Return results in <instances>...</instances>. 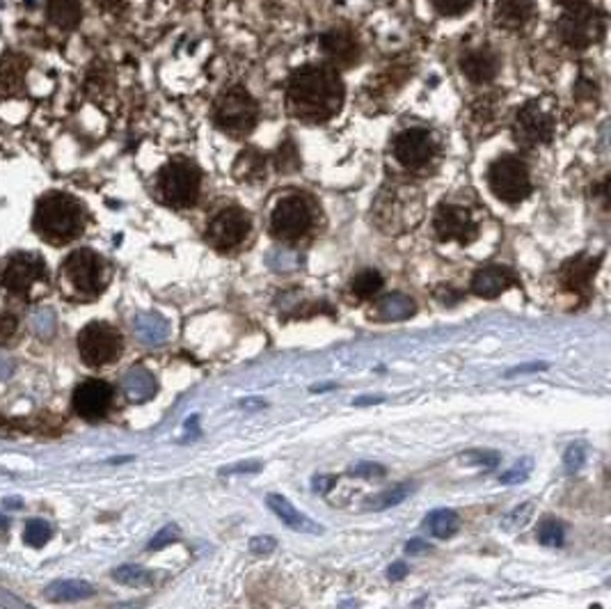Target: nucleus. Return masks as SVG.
<instances>
[{"mask_svg": "<svg viewBox=\"0 0 611 609\" xmlns=\"http://www.w3.org/2000/svg\"><path fill=\"white\" fill-rule=\"evenodd\" d=\"M289 110L303 122H328L343 106V80L333 67L307 64L294 71L287 88Z\"/></svg>", "mask_w": 611, "mask_h": 609, "instance_id": "obj_1", "label": "nucleus"}, {"mask_svg": "<svg viewBox=\"0 0 611 609\" xmlns=\"http://www.w3.org/2000/svg\"><path fill=\"white\" fill-rule=\"evenodd\" d=\"M33 227L51 246H67L83 234L85 209L74 195L46 192L34 207Z\"/></svg>", "mask_w": 611, "mask_h": 609, "instance_id": "obj_2", "label": "nucleus"}, {"mask_svg": "<svg viewBox=\"0 0 611 609\" xmlns=\"http://www.w3.org/2000/svg\"><path fill=\"white\" fill-rule=\"evenodd\" d=\"M49 266L37 252H12L0 261V291L21 303H33L49 289Z\"/></svg>", "mask_w": 611, "mask_h": 609, "instance_id": "obj_3", "label": "nucleus"}, {"mask_svg": "<svg viewBox=\"0 0 611 609\" xmlns=\"http://www.w3.org/2000/svg\"><path fill=\"white\" fill-rule=\"evenodd\" d=\"M110 273L99 252L76 250L60 266V289L69 300H94L108 286Z\"/></svg>", "mask_w": 611, "mask_h": 609, "instance_id": "obj_4", "label": "nucleus"}, {"mask_svg": "<svg viewBox=\"0 0 611 609\" xmlns=\"http://www.w3.org/2000/svg\"><path fill=\"white\" fill-rule=\"evenodd\" d=\"M606 28L605 14L587 0H563L557 21V35L570 49H588L602 40Z\"/></svg>", "mask_w": 611, "mask_h": 609, "instance_id": "obj_5", "label": "nucleus"}, {"mask_svg": "<svg viewBox=\"0 0 611 609\" xmlns=\"http://www.w3.org/2000/svg\"><path fill=\"white\" fill-rule=\"evenodd\" d=\"M158 195L165 204L174 209L193 207L200 197L202 173L191 158H172L163 165L156 179Z\"/></svg>", "mask_w": 611, "mask_h": 609, "instance_id": "obj_6", "label": "nucleus"}, {"mask_svg": "<svg viewBox=\"0 0 611 609\" xmlns=\"http://www.w3.org/2000/svg\"><path fill=\"white\" fill-rule=\"evenodd\" d=\"M215 124L234 138H245L255 131L259 119V106L245 88H230L215 101Z\"/></svg>", "mask_w": 611, "mask_h": 609, "instance_id": "obj_7", "label": "nucleus"}, {"mask_svg": "<svg viewBox=\"0 0 611 609\" xmlns=\"http://www.w3.org/2000/svg\"><path fill=\"white\" fill-rule=\"evenodd\" d=\"M316 220V207L305 195H289L277 201L270 216V231L284 243H296L312 231Z\"/></svg>", "mask_w": 611, "mask_h": 609, "instance_id": "obj_8", "label": "nucleus"}, {"mask_svg": "<svg viewBox=\"0 0 611 609\" xmlns=\"http://www.w3.org/2000/svg\"><path fill=\"white\" fill-rule=\"evenodd\" d=\"M488 183L494 197L506 204H518L527 200L531 192V177H529V167L522 158L513 154H504L490 165Z\"/></svg>", "mask_w": 611, "mask_h": 609, "instance_id": "obj_9", "label": "nucleus"}, {"mask_svg": "<svg viewBox=\"0 0 611 609\" xmlns=\"http://www.w3.org/2000/svg\"><path fill=\"white\" fill-rule=\"evenodd\" d=\"M122 333L106 321H92L79 334L80 360L92 369L113 364L122 355Z\"/></svg>", "mask_w": 611, "mask_h": 609, "instance_id": "obj_10", "label": "nucleus"}, {"mask_svg": "<svg viewBox=\"0 0 611 609\" xmlns=\"http://www.w3.org/2000/svg\"><path fill=\"white\" fill-rule=\"evenodd\" d=\"M554 117L540 101H529L515 115L513 136L522 147H538L552 140Z\"/></svg>", "mask_w": 611, "mask_h": 609, "instance_id": "obj_11", "label": "nucleus"}, {"mask_svg": "<svg viewBox=\"0 0 611 609\" xmlns=\"http://www.w3.org/2000/svg\"><path fill=\"white\" fill-rule=\"evenodd\" d=\"M249 234V218L243 209L227 207L221 213H215L213 220L206 227V241L215 248V250H234L245 241V236Z\"/></svg>", "mask_w": 611, "mask_h": 609, "instance_id": "obj_12", "label": "nucleus"}, {"mask_svg": "<svg viewBox=\"0 0 611 609\" xmlns=\"http://www.w3.org/2000/svg\"><path fill=\"white\" fill-rule=\"evenodd\" d=\"M437 145L428 131L424 128H406L394 140V156L403 167L421 170L436 158Z\"/></svg>", "mask_w": 611, "mask_h": 609, "instance_id": "obj_13", "label": "nucleus"}, {"mask_svg": "<svg viewBox=\"0 0 611 609\" xmlns=\"http://www.w3.org/2000/svg\"><path fill=\"white\" fill-rule=\"evenodd\" d=\"M433 230H436L440 241H458L472 243L479 234V225L472 218V213L458 204H442L433 218Z\"/></svg>", "mask_w": 611, "mask_h": 609, "instance_id": "obj_14", "label": "nucleus"}, {"mask_svg": "<svg viewBox=\"0 0 611 609\" xmlns=\"http://www.w3.org/2000/svg\"><path fill=\"white\" fill-rule=\"evenodd\" d=\"M115 389L106 383V380H85L74 389L71 397V406L79 417L88 419V422H97V419L106 417L110 406H113Z\"/></svg>", "mask_w": 611, "mask_h": 609, "instance_id": "obj_15", "label": "nucleus"}, {"mask_svg": "<svg viewBox=\"0 0 611 609\" xmlns=\"http://www.w3.org/2000/svg\"><path fill=\"white\" fill-rule=\"evenodd\" d=\"M321 51L337 67H351L360 60V42L351 30L334 28L321 37Z\"/></svg>", "mask_w": 611, "mask_h": 609, "instance_id": "obj_16", "label": "nucleus"}, {"mask_svg": "<svg viewBox=\"0 0 611 609\" xmlns=\"http://www.w3.org/2000/svg\"><path fill=\"white\" fill-rule=\"evenodd\" d=\"M602 264V257H591V255H578L568 259L566 264L561 266V285L563 289L572 291V294H584L591 286L593 277H596L597 268Z\"/></svg>", "mask_w": 611, "mask_h": 609, "instance_id": "obj_17", "label": "nucleus"}, {"mask_svg": "<svg viewBox=\"0 0 611 609\" xmlns=\"http://www.w3.org/2000/svg\"><path fill=\"white\" fill-rule=\"evenodd\" d=\"M513 270L504 268V266H484L475 273L472 277V294L479 295V298H497L504 291H509L515 285Z\"/></svg>", "mask_w": 611, "mask_h": 609, "instance_id": "obj_18", "label": "nucleus"}, {"mask_svg": "<svg viewBox=\"0 0 611 609\" xmlns=\"http://www.w3.org/2000/svg\"><path fill=\"white\" fill-rule=\"evenodd\" d=\"M460 70L472 83L484 85L497 76L499 71V58L494 51L490 49H472L463 55L460 60Z\"/></svg>", "mask_w": 611, "mask_h": 609, "instance_id": "obj_19", "label": "nucleus"}, {"mask_svg": "<svg viewBox=\"0 0 611 609\" xmlns=\"http://www.w3.org/2000/svg\"><path fill=\"white\" fill-rule=\"evenodd\" d=\"M266 504H268L270 511L289 527V529L300 531V534H323V527L318 522H314L312 518L305 516L303 511H298L294 504L284 495H268L266 497Z\"/></svg>", "mask_w": 611, "mask_h": 609, "instance_id": "obj_20", "label": "nucleus"}, {"mask_svg": "<svg viewBox=\"0 0 611 609\" xmlns=\"http://www.w3.org/2000/svg\"><path fill=\"white\" fill-rule=\"evenodd\" d=\"M531 0H497L494 3V23L504 30H520L533 19Z\"/></svg>", "mask_w": 611, "mask_h": 609, "instance_id": "obj_21", "label": "nucleus"}, {"mask_svg": "<svg viewBox=\"0 0 611 609\" xmlns=\"http://www.w3.org/2000/svg\"><path fill=\"white\" fill-rule=\"evenodd\" d=\"M97 594L92 585L83 580H60L55 585L46 586L44 598L51 603H76V600L92 598Z\"/></svg>", "mask_w": 611, "mask_h": 609, "instance_id": "obj_22", "label": "nucleus"}, {"mask_svg": "<svg viewBox=\"0 0 611 609\" xmlns=\"http://www.w3.org/2000/svg\"><path fill=\"white\" fill-rule=\"evenodd\" d=\"M234 177L240 183H257L266 177V156L257 149H245L234 163Z\"/></svg>", "mask_w": 611, "mask_h": 609, "instance_id": "obj_23", "label": "nucleus"}, {"mask_svg": "<svg viewBox=\"0 0 611 609\" xmlns=\"http://www.w3.org/2000/svg\"><path fill=\"white\" fill-rule=\"evenodd\" d=\"M122 385L127 397L136 403L147 401V398H152L154 394H156V380H154V376L149 374L147 369L142 367L131 369V371L124 376Z\"/></svg>", "mask_w": 611, "mask_h": 609, "instance_id": "obj_24", "label": "nucleus"}, {"mask_svg": "<svg viewBox=\"0 0 611 609\" xmlns=\"http://www.w3.org/2000/svg\"><path fill=\"white\" fill-rule=\"evenodd\" d=\"M49 5V19L62 30L79 28L80 19H83V7L80 0H46Z\"/></svg>", "mask_w": 611, "mask_h": 609, "instance_id": "obj_25", "label": "nucleus"}, {"mask_svg": "<svg viewBox=\"0 0 611 609\" xmlns=\"http://www.w3.org/2000/svg\"><path fill=\"white\" fill-rule=\"evenodd\" d=\"M415 300L403 294H387L376 304V312L382 321H406L415 314Z\"/></svg>", "mask_w": 611, "mask_h": 609, "instance_id": "obj_26", "label": "nucleus"}, {"mask_svg": "<svg viewBox=\"0 0 611 609\" xmlns=\"http://www.w3.org/2000/svg\"><path fill=\"white\" fill-rule=\"evenodd\" d=\"M133 330H136V334L145 344H161V342L167 340L170 325L158 314H140L133 321Z\"/></svg>", "mask_w": 611, "mask_h": 609, "instance_id": "obj_27", "label": "nucleus"}, {"mask_svg": "<svg viewBox=\"0 0 611 609\" xmlns=\"http://www.w3.org/2000/svg\"><path fill=\"white\" fill-rule=\"evenodd\" d=\"M412 492H415V483L410 482L397 483V486L378 492L376 497H369L367 509H371V511H385V509H391V506H399L401 501H406Z\"/></svg>", "mask_w": 611, "mask_h": 609, "instance_id": "obj_28", "label": "nucleus"}, {"mask_svg": "<svg viewBox=\"0 0 611 609\" xmlns=\"http://www.w3.org/2000/svg\"><path fill=\"white\" fill-rule=\"evenodd\" d=\"M426 527L437 539H449L460 529V516L451 509H436L426 516Z\"/></svg>", "mask_w": 611, "mask_h": 609, "instance_id": "obj_29", "label": "nucleus"}, {"mask_svg": "<svg viewBox=\"0 0 611 609\" xmlns=\"http://www.w3.org/2000/svg\"><path fill=\"white\" fill-rule=\"evenodd\" d=\"M382 285H385V280H382V276L378 273V270L364 268V270H360L355 277H352L351 289L357 298L367 300V298H373V295L382 289Z\"/></svg>", "mask_w": 611, "mask_h": 609, "instance_id": "obj_30", "label": "nucleus"}, {"mask_svg": "<svg viewBox=\"0 0 611 609\" xmlns=\"http://www.w3.org/2000/svg\"><path fill=\"white\" fill-rule=\"evenodd\" d=\"M113 580L124 586H147L154 582V573L147 568H142V566L127 564L113 570Z\"/></svg>", "mask_w": 611, "mask_h": 609, "instance_id": "obj_31", "label": "nucleus"}, {"mask_svg": "<svg viewBox=\"0 0 611 609\" xmlns=\"http://www.w3.org/2000/svg\"><path fill=\"white\" fill-rule=\"evenodd\" d=\"M51 536H53V529H51V522L42 520V518H37V520H28V522H25V529H24L25 546H30V548H44L46 543H49Z\"/></svg>", "mask_w": 611, "mask_h": 609, "instance_id": "obj_32", "label": "nucleus"}, {"mask_svg": "<svg viewBox=\"0 0 611 609\" xmlns=\"http://www.w3.org/2000/svg\"><path fill=\"white\" fill-rule=\"evenodd\" d=\"M536 536L538 540L548 548H559L563 546V525L557 520V518H543V520L538 522L536 527Z\"/></svg>", "mask_w": 611, "mask_h": 609, "instance_id": "obj_33", "label": "nucleus"}, {"mask_svg": "<svg viewBox=\"0 0 611 609\" xmlns=\"http://www.w3.org/2000/svg\"><path fill=\"white\" fill-rule=\"evenodd\" d=\"M275 165H277L279 173H296L300 167L298 149H296V145L291 140H287V143H282L277 147V152H275Z\"/></svg>", "mask_w": 611, "mask_h": 609, "instance_id": "obj_34", "label": "nucleus"}, {"mask_svg": "<svg viewBox=\"0 0 611 609\" xmlns=\"http://www.w3.org/2000/svg\"><path fill=\"white\" fill-rule=\"evenodd\" d=\"M533 472V458H522V461L515 463L511 470H506L502 477H499V482L504 483V486H515V483H524L529 477H531Z\"/></svg>", "mask_w": 611, "mask_h": 609, "instance_id": "obj_35", "label": "nucleus"}, {"mask_svg": "<svg viewBox=\"0 0 611 609\" xmlns=\"http://www.w3.org/2000/svg\"><path fill=\"white\" fill-rule=\"evenodd\" d=\"M584 463H587V447L582 443L570 445L566 454H563V467H566L568 474H575V472L582 470Z\"/></svg>", "mask_w": 611, "mask_h": 609, "instance_id": "obj_36", "label": "nucleus"}, {"mask_svg": "<svg viewBox=\"0 0 611 609\" xmlns=\"http://www.w3.org/2000/svg\"><path fill=\"white\" fill-rule=\"evenodd\" d=\"M275 548H277V540H275V536H268V534L252 536V539H249V543H248V550L252 552L255 557L273 555Z\"/></svg>", "mask_w": 611, "mask_h": 609, "instance_id": "obj_37", "label": "nucleus"}, {"mask_svg": "<svg viewBox=\"0 0 611 609\" xmlns=\"http://www.w3.org/2000/svg\"><path fill=\"white\" fill-rule=\"evenodd\" d=\"M460 461L465 465H479V467H494L499 463V454L497 452H481V449H475V452H465L460 456Z\"/></svg>", "mask_w": 611, "mask_h": 609, "instance_id": "obj_38", "label": "nucleus"}, {"mask_svg": "<svg viewBox=\"0 0 611 609\" xmlns=\"http://www.w3.org/2000/svg\"><path fill=\"white\" fill-rule=\"evenodd\" d=\"M19 333V319L12 312H0V346L10 344Z\"/></svg>", "mask_w": 611, "mask_h": 609, "instance_id": "obj_39", "label": "nucleus"}, {"mask_svg": "<svg viewBox=\"0 0 611 609\" xmlns=\"http://www.w3.org/2000/svg\"><path fill=\"white\" fill-rule=\"evenodd\" d=\"M385 467L381 465V463H357V465L348 467V474L351 477H357V479H373V477H385Z\"/></svg>", "mask_w": 611, "mask_h": 609, "instance_id": "obj_40", "label": "nucleus"}, {"mask_svg": "<svg viewBox=\"0 0 611 609\" xmlns=\"http://www.w3.org/2000/svg\"><path fill=\"white\" fill-rule=\"evenodd\" d=\"M472 3H475V0H433V5H436V10L440 12L442 16L463 14L465 10H470Z\"/></svg>", "mask_w": 611, "mask_h": 609, "instance_id": "obj_41", "label": "nucleus"}, {"mask_svg": "<svg viewBox=\"0 0 611 609\" xmlns=\"http://www.w3.org/2000/svg\"><path fill=\"white\" fill-rule=\"evenodd\" d=\"M174 540H179V527L176 525H165L161 531H158L156 536H154L152 540H149V550H163L165 546H170V543H174Z\"/></svg>", "mask_w": 611, "mask_h": 609, "instance_id": "obj_42", "label": "nucleus"}, {"mask_svg": "<svg viewBox=\"0 0 611 609\" xmlns=\"http://www.w3.org/2000/svg\"><path fill=\"white\" fill-rule=\"evenodd\" d=\"M531 513H533V504L531 501H527V504L518 506L515 511H511L509 516H506L504 527L506 529H518V527H524L529 522V518H531Z\"/></svg>", "mask_w": 611, "mask_h": 609, "instance_id": "obj_43", "label": "nucleus"}, {"mask_svg": "<svg viewBox=\"0 0 611 609\" xmlns=\"http://www.w3.org/2000/svg\"><path fill=\"white\" fill-rule=\"evenodd\" d=\"M259 470H261V463L248 461V463H239V465L222 467L221 474H248V472H259Z\"/></svg>", "mask_w": 611, "mask_h": 609, "instance_id": "obj_44", "label": "nucleus"}, {"mask_svg": "<svg viewBox=\"0 0 611 609\" xmlns=\"http://www.w3.org/2000/svg\"><path fill=\"white\" fill-rule=\"evenodd\" d=\"M408 573H410V570H408L406 561H394V564L387 568V577H390V582H401Z\"/></svg>", "mask_w": 611, "mask_h": 609, "instance_id": "obj_45", "label": "nucleus"}, {"mask_svg": "<svg viewBox=\"0 0 611 609\" xmlns=\"http://www.w3.org/2000/svg\"><path fill=\"white\" fill-rule=\"evenodd\" d=\"M543 369H548V364L545 362H531V364H520V367H515V369H511L509 374V379L511 376H518V374H533V371H543Z\"/></svg>", "mask_w": 611, "mask_h": 609, "instance_id": "obj_46", "label": "nucleus"}, {"mask_svg": "<svg viewBox=\"0 0 611 609\" xmlns=\"http://www.w3.org/2000/svg\"><path fill=\"white\" fill-rule=\"evenodd\" d=\"M428 550H430V546L424 539H412L406 543L408 555H419V552H428Z\"/></svg>", "mask_w": 611, "mask_h": 609, "instance_id": "obj_47", "label": "nucleus"}, {"mask_svg": "<svg viewBox=\"0 0 611 609\" xmlns=\"http://www.w3.org/2000/svg\"><path fill=\"white\" fill-rule=\"evenodd\" d=\"M334 483H337V479H334V477H316V479H314V491L321 492V495H325L330 488H334Z\"/></svg>", "mask_w": 611, "mask_h": 609, "instance_id": "obj_48", "label": "nucleus"}, {"mask_svg": "<svg viewBox=\"0 0 611 609\" xmlns=\"http://www.w3.org/2000/svg\"><path fill=\"white\" fill-rule=\"evenodd\" d=\"M0 604H10L12 609H30V607H25L21 600H16L14 595H10V594H0Z\"/></svg>", "mask_w": 611, "mask_h": 609, "instance_id": "obj_49", "label": "nucleus"}, {"mask_svg": "<svg viewBox=\"0 0 611 609\" xmlns=\"http://www.w3.org/2000/svg\"><path fill=\"white\" fill-rule=\"evenodd\" d=\"M385 401V397H360L352 401V406H376V403Z\"/></svg>", "mask_w": 611, "mask_h": 609, "instance_id": "obj_50", "label": "nucleus"}, {"mask_svg": "<svg viewBox=\"0 0 611 609\" xmlns=\"http://www.w3.org/2000/svg\"><path fill=\"white\" fill-rule=\"evenodd\" d=\"M240 406L248 410H259L266 408V401H261V398H245V401H240Z\"/></svg>", "mask_w": 611, "mask_h": 609, "instance_id": "obj_51", "label": "nucleus"}, {"mask_svg": "<svg viewBox=\"0 0 611 609\" xmlns=\"http://www.w3.org/2000/svg\"><path fill=\"white\" fill-rule=\"evenodd\" d=\"M99 7H103V10H118L119 5H122V0H94Z\"/></svg>", "mask_w": 611, "mask_h": 609, "instance_id": "obj_52", "label": "nucleus"}, {"mask_svg": "<svg viewBox=\"0 0 611 609\" xmlns=\"http://www.w3.org/2000/svg\"><path fill=\"white\" fill-rule=\"evenodd\" d=\"M0 529H7V520L3 516H0Z\"/></svg>", "mask_w": 611, "mask_h": 609, "instance_id": "obj_53", "label": "nucleus"}]
</instances>
